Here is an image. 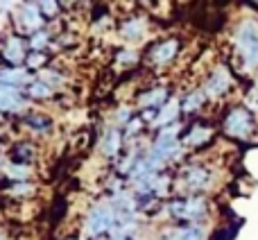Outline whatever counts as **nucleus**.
Wrapping results in <instances>:
<instances>
[{
	"instance_id": "obj_15",
	"label": "nucleus",
	"mask_w": 258,
	"mask_h": 240,
	"mask_svg": "<svg viewBox=\"0 0 258 240\" xmlns=\"http://www.w3.org/2000/svg\"><path fill=\"white\" fill-rule=\"evenodd\" d=\"M118 36L125 43H141L147 36V18L145 16H129L118 25Z\"/></svg>"
},
{
	"instance_id": "obj_17",
	"label": "nucleus",
	"mask_w": 258,
	"mask_h": 240,
	"mask_svg": "<svg viewBox=\"0 0 258 240\" xmlns=\"http://www.w3.org/2000/svg\"><path fill=\"white\" fill-rule=\"evenodd\" d=\"M213 141V127L204 123H192L181 136V143L186 150H200V147L209 145Z\"/></svg>"
},
{
	"instance_id": "obj_6",
	"label": "nucleus",
	"mask_w": 258,
	"mask_h": 240,
	"mask_svg": "<svg viewBox=\"0 0 258 240\" xmlns=\"http://www.w3.org/2000/svg\"><path fill=\"white\" fill-rule=\"evenodd\" d=\"M118 222V213L113 209V204L109 200H100L86 211L84 215V233L86 238L93 236H107L113 231Z\"/></svg>"
},
{
	"instance_id": "obj_7",
	"label": "nucleus",
	"mask_w": 258,
	"mask_h": 240,
	"mask_svg": "<svg viewBox=\"0 0 258 240\" xmlns=\"http://www.w3.org/2000/svg\"><path fill=\"white\" fill-rule=\"evenodd\" d=\"M12 21H14V27H16L14 32H18V34H23V36H30V34H34V32L43 30V27H48V21L43 18L39 5L30 3V0H23V3H18L16 7H14Z\"/></svg>"
},
{
	"instance_id": "obj_29",
	"label": "nucleus",
	"mask_w": 258,
	"mask_h": 240,
	"mask_svg": "<svg viewBox=\"0 0 258 240\" xmlns=\"http://www.w3.org/2000/svg\"><path fill=\"white\" fill-rule=\"evenodd\" d=\"M34 193V184L32 182H9L7 188V195L12 197H27Z\"/></svg>"
},
{
	"instance_id": "obj_19",
	"label": "nucleus",
	"mask_w": 258,
	"mask_h": 240,
	"mask_svg": "<svg viewBox=\"0 0 258 240\" xmlns=\"http://www.w3.org/2000/svg\"><path fill=\"white\" fill-rule=\"evenodd\" d=\"M34 77V73H30L25 66H5V64L0 66V84H12L25 89Z\"/></svg>"
},
{
	"instance_id": "obj_28",
	"label": "nucleus",
	"mask_w": 258,
	"mask_h": 240,
	"mask_svg": "<svg viewBox=\"0 0 258 240\" xmlns=\"http://www.w3.org/2000/svg\"><path fill=\"white\" fill-rule=\"evenodd\" d=\"M36 77H41V80H45L48 82V84H52L54 89H59V86H63L66 84V75H63L61 71H59V68H52V66H48V68H43V71L39 73V75Z\"/></svg>"
},
{
	"instance_id": "obj_16",
	"label": "nucleus",
	"mask_w": 258,
	"mask_h": 240,
	"mask_svg": "<svg viewBox=\"0 0 258 240\" xmlns=\"http://www.w3.org/2000/svg\"><path fill=\"white\" fill-rule=\"evenodd\" d=\"M159 240H206V227L200 222L174 224V227L165 229Z\"/></svg>"
},
{
	"instance_id": "obj_30",
	"label": "nucleus",
	"mask_w": 258,
	"mask_h": 240,
	"mask_svg": "<svg viewBox=\"0 0 258 240\" xmlns=\"http://www.w3.org/2000/svg\"><path fill=\"white\" fill-rule=\"evenodd\" d=\"M138 59H141V54L132 48H122L116 52V62L120 64V66H134V64H138Z\"/></svg>"
},
{
	"instance_id": "obj_12",
	"label": "nucleus",
	"mask_w": 258,
	"mask_h": 240,
	"mask_svg": "<svg viewBox=\"0 0 258 240\" xmlns=\"http://www.w3.org/2000/svg\"><path fill=\"white\" fill-rule=\"evenodd\" d=\"M18 123L32 136H50L54 132V118L45 111H36V109H27L18 116Z\"/></svg>"
},
{
	"instance_id": "obj_10",
	"label": "nucleus",
	"mask_w": 258,
	"mask_h": 240,
	"mask_svg": "<svg viewBox=\"0 0 258 240\" xmlns=\"http://www.w3.org/2000/svg\"><path fill=\"white\" fill-rule=\"evenodd\" d=\"M181 52V41L177 36H168V39L154 41L147 50V62L152 64L154 68H165L174 62Z\"/></svg>"
},
{
	"instance_id": "obj_27",
	"label": "nucleus",
	"mask_w": 258,
	"mask_h": 240,
	"mask_svg": "<svg viewBox=\"0 0 258 240\" xmlns=\"http://www.w3.org/2000/svg\"><path fill=\"white\" fill-rule=\"evenodd\" d=\"M36 5H39V9H41L45 21H57L61 9H63L59 0H36Z\"/></svg>"
},
{
	"instance_id": "obj_2",
	"label": "nucleus",
	"mask_w": 258,
	"mask_h": 240,
	"mask_svg": "<svg viewBox=\"0 0 258 240\" xmlns=\"http://www.w3.org/2000/svg\"><path fill=\"white\" fill-rule=\"evenodd\" d=\"M211 204L206 195H179L165 204V215L172 220L174 224H188V222H200L209 218Z\"/></svg>"
},
{
	"instance_id": "obj_11",
	"label": "nucleus",
	"mask_w": 258,
	"mask_h": 240,
	"mask_svg": "<svg viewBox=\"0 0 258 240\" xmlns=\"http://www.w3.org/2000/svg\"><path fill=\"white\" fill-rule=\"evenodd\" d=\"M32 104V100L27 98V91L21 86L12 84H0V116L5 113H16L21 116L23 111H27Z\"/></svg>"
},
{
	"instance_id": "obj_20",
	"label": "nucleus",
	"mask_w": 258,
	"mask_h": 240,
	"mask_svg": "<svg viewBox=\"0 0 258 240\" xmlns=\"http://www.w3.org/2000/svg\"><path fill=\"white\" fill-rule=\"evenodd\" d=\"M179 102H181V113H186V116H192V113H200L202 109L206 107L209 98H206L204 89H202V86H197V89L186 91V93L179 98Z\"/></svg>"
},
{
	"instance_id": "obj_4",
	"label": "nucleus",
	"mask_w": 258,
	"mask_h": 240,
	"mask_svg": "<svg viewBox=\"0 0 258 240\" xmlns=\"http://www.w3.org/2000/svg\"><path fill=\"white\" fill-rule=\"evenodd\" d=\"M220 125H222L224 136L233 138V141H251L258 129L256 113L247 104H233V107H229L224 111Z\"/></svg>"
},
{
	"instance_id": "obj_1",
	"label": "nucleus",
	"mask_w": 258,
	"mask_h": 240,
	"mask_svg": "<svg viewBox=\"0 0 258 240\" xmlns=\"http://www.w3.org/2000/svg\"><path fill=\"white\" fill-rule=\"evenodd\" d=\"M145 152L156 159L161 165L165 163H172V161L181 159L186 147L181 143V123H174L170 127H163V129H156L154 138L150 141V145L145 147Z\"/></svg>"
},
{
	"instance_id": "obj_13",
	"label": "nucleus",
	"mask_w": 258,
	"mask_h": 240,
	"mask_svg": "<svg viewBox=\"0 0 258 240\" xmlns=\"http://www.w3.org/2000/svg\"><path fill=\"white\" fill-rule=\"evenodd\" d=\"M125 147H127V138H125L122 127H118V125H109V127L104 129V134L100 136V152H102L107 159L118 161L120 154L125 152Z\"/></svg>"
},
{
	"instance_id": "obj_33",
	"label": "nucleus",
	"mask_w": 258,
	"mask_h": 240,
	"mask_svg": "<svg viewBox=\"0 0 258 240\" xmlns=\"http://www.w3.org/2000/svg\"><path fill=\"white\" fill-rule=\"evenodd\" d=\"M86 240H109L107 236H93V238H86Z\"/></svg>"
},
{
	"instance_id": "obj_25",
	"label": "nucleus",
	"mask_w": 258,
	"mask_h": 240,
	"mask_svg": "<svg viewBox=\"0 0 258 240\" xmlns=\"http://www.w3.org/2000/svg\"><path fill=\"white\" fill-rule=\"evenodd\" d=\"M50 66V54L48 52H39V50H30V54H27L25 59V68L30 73H34V75H39L43 68Z\"/></svg>"
},
{
	"instance_id": "obj_31",
	"label": "nucleus",
	"mask_w": 258,
	"mask_h": 240,
	"mask_svg": "<svg viewBox=\"0 0 258 240\" xmlns=\"http://www.w3.org/2000/svg\"><path fill=\"white\" fill-rule=\"evenodd\" d=\"M9 5H12V0H0V14H5L9 9Z\"/></svg>"
},
{
	"instance_id": "obj_9",
	"label": "nucleus",
	"mask_w": 258,
	"mask_h": 240,
	"mask_svg": "<svg viewBox=\"0 0 258 240\" xmlns=\"http://www.w3.org/2000/svg\"><path fill=\"white\" fill-rule=\"evenodd\" d=\"M27 54H30L27 36L18 32H7L0 43V59L5 62V66H25Z\"/></svg>"
},
{
	"instance_id": "obj_5",
	"label": "nucleus",
	"mask_w": 258,
	"mask_h": 240,
	"mask_svg": "<svg viewBox=\"0 0 258 240\" xmlns=\"http://www.w3.org/2000/svg\"><path fill=\"white\" fill-rule=\"evenodd\" d=\"M179 186L186 195H204L215 186V170L206 163L192 161L179 170Z\"/></svg>"
},
{
	"instance_id": "obj_26",
	"label": "nucleus",
	"mask_w": 258,
	"mask_h": 240,
	"mask_svg": "<svg viewBox=\"0 0 258 240\" xmlns=\"http://www.w3.org/2000/svg\"><path fill=\"white\" fill-rule=\"evenodd\" d=\"M136 116L138 113H136V109H134L132 104H120V107H116V113H113V125H118V127L125 129Z\"/></svg>"
},
{
	"instance_id": "obj_3",
	"label": "nucleus",
	"mask_w": 258,
	"mask_h": 240,
	"mask_svg": "<svg viewBox=\"0 0 258 240\" xmlns=\"http://www.w3.org/2000/svg\"><path fill=\"white\" fill-rule=\"evenodd\" d=\"M233 48L240 62L242 71H256L258 68V23L247 18L240 21L233 30Z\"/></svg>"
},
{
	"instance_id": "obj_21",
	"label": "nucleus",
	"mask_w": 258,
	"mask_h": 240,
	"mask_svg": "<svg viewBox=\"0 0 258 240\" xmlns=\"http://www.w3.org/2000/svg\"><path fill=\"white\" fill-rule=\"evenodd\" d=\"M25 91H27V98H30L32 102H50V100L57 98L59 89H54L52 84H48V82L41 80V77H34V80L25 86Z\"/></svg>"
},
{
	"instance_id": "obj_18",
	"label": "nucleus",
	"mask_w": 258,
	"mask_h": 240,
	"mask_svg": "<svg viewBox=\"0 0 258 240\" xmlns=\"http://www.w3.org/2000/svg\"><path fill=\"white\" fill-rule=\"evenodd\" d=\"M36 159H39V147L32 141H16L9 147V161H12V163L32 165Z\"/></svg>"
},
{
	"instance_id": "obj_23",
	"label": "nucleus",
	"mask_w": 258,
	"mask_h": 240,
	"mask_svg": "<svg viewBox=\"0 0 258 240\" xmlns=\"http://www.w3.org/2000/svg\"><path fill=\"white\" fill-rule=\"evenodd\" d=\"M3 174L9 182H32V165H23V163H7L3 165Z\"/></svg>"
},
{
	"instance_id": "obj_35",
	"label": "nucleus",
	"mask_w": 258,
	"mask_h": 240,
	"mask_svg": "<svg viewBox=\"0 0 258 240\" xmlns=\"http://www.w3.org/2000/svg\"><path fill=\"white\" fill-rule=\"evenodd\" d=\"M66 240H73V238H66Z\"/></svg>"
},
{
	"instance_id": "obj_36",
	"label": "nucleus",
	"mask_w": 258,
	"mask_h": 240,
	"mask_svg": "<svg viewBox=\"0 0 258 240\" xmlns=\"http://www.w3.org/2000/svg\"><path fill=\"white\" fill-rule=\"evenodd\" d=\"M254 3H258V0H254Z\"/></svg>"
},
{
	"instance_id": "obj_22",
	"label": "nucleus",
	"mask_w": 258,
	"mask_h": 240,
	"mask_svg": "<svg viewBox=\"0 0 258 240\" xmlns=\"http://www.w3.org/2000/svg\"><path fill=\"white\" fill-rule=\"evenodd\" d=\"M179 116H181V102H179L177 98H172L168 104H163V107L159 109V116H156V120H154V125H152V127H154V129L170 127V125L179 123Z\"/></svg>"
},
{
	"instance_id": "obj_24",
	"label": "nucleus",
	"mask_w": 258,
	"mask_h": 240,
	"mask_svg": "<svg viewBox=\"0 0 258 240\" xmlns=\"http://www.w3.org/2000/svg\"><path fill=\"white\" fill-rule=\"evenodd\" d=\"M52 41H54V36L48 27H43V30H39V32H34V34L27 36V45H30V50H39V52H48L50 45H52Z\"/></svg>"
},
{
	"instance_id": "obj_8",
	"label": "nucleus",
	"mask_w": 258,
	"mask_h": 240,
	"mask_svg": "<svg viewBox=\"0 0 258 240\" xmlns=\"http://www.w3.org/2000/svg\"><path fill=\"white\" fill-rule=\"evenodd\" d=\"M233 86H236V80H233L229 66H224V64L213 66L202 82V89L209 100H224L233 91Z\"/></svg>"
},
{
	"instance_id": "obj_14",
	"label": "nucleus",
	"mask_w": 258,
	"mask_h": 240,
	"mask_svg": "<svg viewBox=\"0 0 258 240\" xmlns=\"http://www.w3.org/2000/svg\"><path fill=\"white\" fill-rule=\"evenodd\" d=\"M172 100V91L170 86H150V89L141 91L136 95V107L138 111H159L163 104H168Z\"/></svg>"
},
{
	"instance_id": "obj_32",
	"label": "nucleus",
	"mask_w": 258,
	"mask_h": 240,
	"mask_svg": "<svg viewBox=\"0 0 258 240\" xmlns=\"http://www.w3.org/2000/svg\"><path fill=\"white\" fill-rule=\"evenodd\" d=\"M61 3V7H73V5H77L80 0H59Z\"/></svg>"
},
{
	"instance_id": "obj_37",
	"label": "nucleus",
	"mask_w": 258,
	"mask_h": 240,
	"mask_svg": "<svg viewBox=\"0 0 258 240\" xmlns=\"http://www.w3.org/2000/svg\"><path fill=\"white\" fill-rule=\"evenodd\" d=\"M0 156H3V154H0Z\"/></svg>"
},
{
	"instance_id": "obj_34",
	"label": "nucleus",
	"mask_w": 258,
	"mask_h": 240,
	"mask_svg": "<svg viewBox=\"0 0 258 240\" xmlns=\"http://www.w3.org/2000/svg\"><path fill=\"white\" fill-rule=\"evenodd\" d=\"M0 240H9V238H7V233H5L3 229H0Z\"/></svg>"
}]
</instances>
